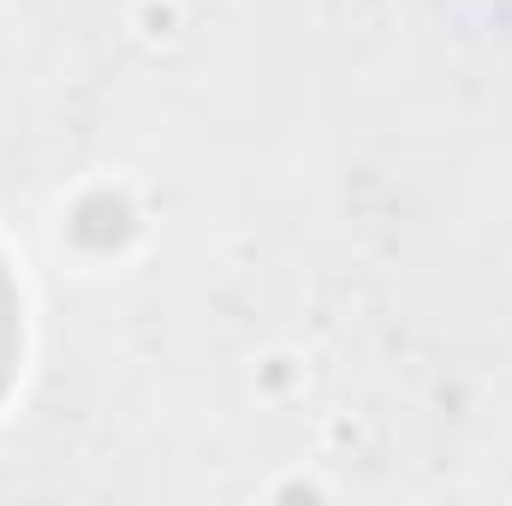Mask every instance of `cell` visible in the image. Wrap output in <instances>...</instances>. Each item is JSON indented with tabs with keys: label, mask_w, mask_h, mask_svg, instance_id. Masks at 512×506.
<instances>
[{
	"label": "cell",
	"mask_w": 512,
	"mask_h": 506,
	"mask_svg": "<svg viewBox=\"0 0 512 506\" xmlns=\"http://www.w3.org/2000/svg\"><path fill=\"white\" fill-rule=\"evenodd\" d=\"M12 364H18V292H12V280L0 268V393L12 381Z\"/></svg>",
	"instance_id": "6da1fadb"
}]
</instances>
